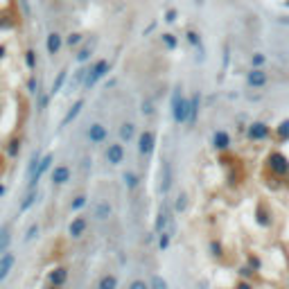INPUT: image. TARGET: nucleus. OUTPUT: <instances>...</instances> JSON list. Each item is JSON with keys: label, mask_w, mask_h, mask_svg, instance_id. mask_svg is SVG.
I'll use <instances>...</instances> for the list:
<instances>
[{"label": "nucleus", "mask_w": 289, "mask_h": 289, "mask_svg": "<svg viewBox=\"0 0 289 289\" xmlns=\"http://www.w3.org/2000/svg\"><path fill=\"white\" fill-rule=\"evenodd\" d=\"M14 264H16V253L9 251L0 257V285L7 280V276H9V271L14 269Z\"/></svg>", "instance_id": "16"}, {"label": "nucleus", "mask_w": 289, "mask_h": 289, "mask_svg": "<svg viewBox=\"0 0 289 289\" xmlns=\"http://www.w3.org/2000/svg\"><path fill=\"white\" fill-rule=\"evenodd\" d=\"M149 289H170V283H167V278L163 273H151Z\"/></svg>", "instance_id": "28"}, {"label": "nucleus", "mask_w": 289, "mask_h": 289, "mask_svg": "<svg viewBox=\"0 0 289 289\" xmlns=\"http://www.w3.org/2000/svg\"><path fill=\"white\" fill-rule=\"evenodd\" d=\"M25 61H27V66H30V68H34V52H32V50L25 54Z\"/></svg>", "instance_id": "48"}, {"label": "nucleus", "mask_w": 289, "mask_h": 289, "mask_svg": "<svg viewBox=\"0 0 289 289\" xmlns=\"http://www.w3.org/2000/svg\"><path fill=\"white\" fill-rule=\"evenodd\" d=\"M244 264H247V267H251L253 271L257 273L260 269H262V257H257L255 253H247V262H244Z\"/></svg>", "instance_id": "34"}, {"label": "nucleus", "mask_w": 289, "mask_h": 289, "mask_svg": "<svg viewBox=\"0 0 289 289\" xmlns=\"http://www.w3.org/2000/svg\"><path fill=\"white\" fill-rule=\"evenodd\" d=\"M172 237H174V226H170V228L163 230L161 235H158V251L165 253L172 247Z\"/></svg>", "instance_id": "24"}, {"label": "nucleus", "mask_w": 289, "mask_h": 289, "mask_svg": "<svg viewBox=\"0 0 289 289\" xmlns=\"http://www.w3.org/2000/svg\"><path fill=\"white\" fill-rule=\"evenodd\" d=\"M255 224L262 226V228H269V226L273 224V213H271V208H269L267 201H257V206H255Z\"/></svg>", "instance_id": "10"}, {"label": "nucleus", "mask_w": 289, "mask_h": 289, "mask_svg": "<svg viewBox=\"0 0 289 289\" xmlns=\"http://www.w3.org/2000/svg\"><path fill=\"white\" fill-rule=\"evenodd\" d=\"M237 276H240L242 280H251L253 276H255V271H253L251 267H247V264H242V267L237 269Z\"/></svg>", "instance_id": "40"}, {"label": "nucleus", "mask_w": 289, "mask_h": 289, "mask_svg": "<svg viewBox=\"0 0 289 289\" xmlns=\"http://www.w3.org/2000/svg\"><path fill=\"white\" fill-rule=\"evenodd\" d=\"M174 18H177V11H174V9H172V11H167V21H174Z\"/></svg>", "instance_id": "51"}, {"label": "nucleus", "mask_w": 289, "mask_h": 289, "mask_svg": "<svg viewBox=\"0 0 289 289\" xmlns=\"http://www.w3.org/2000/svg\"><path fill=\"white\" fill-rule=\"evenodd\" d=\"M9 244H11V228L9 224H2L0 226V257L9 253Z\"/></svg>", "instance_id": "22"}, {"label": "nucleus", "mask_w": 289, "mask_h": 289, "mask_svg": "<svg viewBox=\"0 0 289 289\" xmlns=\"http://www.w3.org/2000/svg\"><path fill=\"white\" fill-rule=\"evenodd\" d=\"M95 38H88V41L84 43V45H81L79 48V52H77V61H79V64H84L86 59H91V54H93V50H95Z\"/></svg>", "instance_id": "23"}, {"label": "nucleus", "mask_w": 289, "mask_h": 289, "mask_svg": "<svg viewBox=\"0 0 289 289\" xmlns=\"http://www.w3.org/2000/svg\"><path fill=\"white\" fill-rule=\"evenodd\" d=\"M52 163H54V154H52V151H48V154H45V156L41 158V163H38V170L34 172V177L30 179V183H27V187H30V190H36L38 181H41V179L45 177V172H48L50 167H52Z\"/></svg>", "instance_id": "6"}, {"label": "nucleus", "mask_w": 289, "mask_h": 289, "mask_svg": "<svg viewBox=\"0 0 289 289\" xmlns=\"http://www.w3.org/2000/svg\"><path fill=\"white\" fill-rule=\"evenodd\" d=\"M41 158H43L41 151H34V156L30 158V163H27V177H30V179H32L34 172L38 170V163H41Z\"/></svg>", "instance_id": "33"}, {"label": "nucleus", "mask_w": 289, "mask_h": 289, "mask_svg": "<svg viewBox=\"0 0 289 289\" xmlns=\"http://www.w3.org/2000/svg\"><path fill=\"white\" fill-rule=\"evenodd\" d=\"M18 151H21V138H11L9 143H7V156H9V158H16Z\"/></svg>", "instance_id": "35"}, {"label": "nucleus", "mask_w": 289, "mask_h": 289, "mask_svg": "<svg viewBox=\"0 0 289 289\" xmlns=\"http://www.w3.org/2000/svg\"><path fill=\"white\" fill-rule=\"evenodd\" d=\"M197 2H201V0H197Z\"/></svg>", "instance_id": "54"}, {"label": "nucleus", "mask_w": 289, "mask_h": 289, "mask_svg": "<svg viewBox=\"0 0 289 289\" xmlns=\"http://www.w3.org/2000/svg\"><path fill=\"white\" fill-rule=\"evenodd\" d=\"M210 144H213L217 151H228V149H230V136H228V131H224V129L215 131V134H213V140H210Z\"/></svg>", "instance_id": "17"}, {"label": "nucleus", "mask_w": 289, "mask_h": 289, "mask_svg": "<svg viewBox=\"0 0 289 289\" xmlns=\"http://www.w3.org/2000/svg\"><path fill=\"white\" fill-rule=\"evenodd\" d=\"M36 197H38L36 190H30V192L25 194V199L21 201V208H18V213H21V215H23V213H27V210H30L34 204H36Z\"/></svg>", "instance_id": "29"}, {"label": "nucleus", "mask_w": 289, "mask_h": 289, "mask_svg": "<svg viewBox=\"0 0 289 289\" xmlns=\"http://www.w3.org/2000/svg\"><path fill=\"white\" fill-rule=\"evenodd\" d=\"M107 136H108V131L102 122H93L88 127V140H91V144H104L107 143Z\"/></svg>", "instance_id": "13"}, {"label": "nucleus", "mask_w": 289, "mask_h": 289, "mask_svg": "<svg viewBox=\"0 0 289 289\" xmlns=\"http://www.w3.org/2000/svg\"><path fill=\"white\" fill-rule=\"evenodd\" d=\"M66 79H68V70H59L57 72V79H54V84H52V91H50V95H57V93L61 91V86L66 84Z\"/></svg>", "instance_id": "31"}, {"label": "nucleus", "mask_w": 289, "mask_h": 289, "mask_svg": "<svg viewBox=\"0 0 289 289\" xmlns=\"http://www.w3.org/2000/svg\"><path fill=\"white\" fill-rule=\"evenodd\" d=\"M93 217L97 221H108L113 217V206L108 199H100L95 206H93Z\"/></svg>", "instance_id": "12"}, {"label": "nucleus", "mask_w": 289, "mask_h": 289, "mask_svg": "<svg viewBox=\"0 0 289 289\" xmlns=\"http://www.w3.org/2000/svg\"><path fill=\"white\" fill-rule=\"evenodd\" d=\"M208 253L215 257V260H221L224 257V247H221L219 240H210L208 242Z\"/></svg>", "instance_id": "30"}, {"label": "nucleus", "mask_w": 289, "mask_h": 289, "mask_svg": "<svg viewBox=\"0 0 289 289\" xmlns=\"http://www.w3.org/2000/svg\"><path fill=\"white\" fill-rule=\"evenodd\" d=\"M228 61H230V52H228V48H226V52H224V61H221V72H226V68H228Z\"/></svg>", "instance_id": "46"}, {"label": "nucleus", "mask_w": 289, "mask_h": 289, "mask_svg": "<svg viewBox=\"0 0 289 289\" xmlns=\"http://www.w3.org/2000/svg\"><path fill=\"white\" fill-rule=\"evenodd\" d=\"M172 187V167L167 161L161 163V183H158V194L161 197H167V192H170Z\"/></svg>", "instance_id": "14"}, {"label": "nucleus", "mask_w": 289, "mask_h": 289, "mask_svg": "<svg viewBox=\"0 0 289 289\" xmlns=\"http://www.w3.org/2000/svg\"><path fill=\"white\" fill-rule=\"evenodd\" d=\"M120 280L115 273H104L102 278H100V283H97V289H118Z\"/></svg>", "instance_id": "26"}, {"label": "nucleus", "mask_w": 289, "mask_h": 289, "mask_svg": "<svg viewBox=\"0 0 289 289\" xmlns=\"http://www.w3.org/2000/svg\"><path fill=\"white\" fill-rule=\"evenodd\" d=\"M27 88H30V93H32V95H34V93H36V81H34V77H32V79H30V84H27Z\"/></svg>", "instance_id": "50"}, {"label": "nucleus", "mask_w": 289, "mask_h": 289, "mask_svg": "<svg viewBox=\"0 0 289 289\" xmlns=\"http://www.w3.org/2000/svg\"><path fill=\"white\" fill-rule=\"evenodd\" d=\"M84 206H86V194H77V197L72 199V204H70V210H72V213H79Z\"/></svg>", "instance_id": "39"}, {"label": "nucleus", "mask_w": 289, "mask_h": 289, "mask_svg": "<svg viewBox=\"0 0 289 289\" xmlns=\"http://www.w3.org/2000/svg\"><path fill=\"white\" fill-rule=\"evenodd\" d=\"M269 136V127L264 122H253L247 127V138L253 140V143H260V140H264Z\"/></svg>", "instance_id": "15"}, {"label": "nucleus", "mask_w": 289, "mask_h": 289, "mask_svg": "<svg viewBox=\"0 0 289 289\" xmlns=\"http://www.w3.org/2000/svg\"><path fill=\"white\" fill-rule=\"evenodd\" d=\"M247 84L251 86V88H262L264 84H267V72H264L262 68H253L247 72Z\"/></svg>", "instance_id": "18"}, {"label": "nucleus", "mask_w": 289, "mask_h": 289, "mask_svg": "<svg viewBox=\"0 0 289 289\" xmlns=\"http://www.w3.org/2000/svg\"><path fill=\"white\" fill-rule=\"evenodd\" d=\"M68 267H64V264H59V267L50 269L48 273H45V287L48 289H61L66 283H68Z\"/></svg>", "instance_id": "4"}, {"label": "nucleus", "mask_w": 289, "mask_h": 289, "mask_svg": "<svg viewBox=\"0 0 289 289\" xmlns=\"http://www.w3.org/2000/svg\"><path fill=\"white\" fill-rule=\"evenodd\" d=\"M185 208H187V194L181 192L174 199V210H177V213H185Z\"/></svg>", "instance_id": "36"}, {"label": "nucleus", "mask_w": 289, "mask_h": 289, "mask_svg": "<svg viewBox=\"0 0 289 289\" xmlns=\"http://www.w3.org/2000/svg\"><path fill=\"white\" fill-rule=\"evenodd\" d=\"M187 43L190 45H194L197 48V61H204V43H201V38H199V34L197 32H187Z\"/></svg>", "instance_id": "27"}, {"label": "nucleus", "mask_w": 289, "mask_h": 289, "mask_svg": "<svg viewBox=\"0 0 289 289\" xmlns=\"http://www.w3.org/2000/svg\"><path fill=\"white\" fill-rule=\"evenodd\" d=\"M280 23H283V25H289V16H283V18H278Z\"/></svg>", "instance_id": "52"}, {"label": "nucleus", "mask_w": 289, "mask_h": 289, "mask_svg": "<svg viewBox=\"0 0 289 289\" xmlns=\"http://www.w3.org/2000/svg\"><path fill=\"white\" fill-rule=\"evenodd\" d=\"M52 185L54 187H61V185H66V183L70 181V167L68 165H59V167H54L52 170Z\"/></svg>", "instance_id": "19"}, {"label": "nucleus", "mask_w": 289, "mask_h": 289, "mask_svg": "<svg viewBox=\"0 0 289 289\" xmlns=\"http://www.w3.org/2000/svg\"><path fill=\"white\" fill-rule=\"evenodd\" d=\"M124 185H127V190H129V192H134V190H136V187H138V181H140V179H138V174H136V172H124Z\"/></svg>", "instance_id": "32"}, {"label": "nucleus", "mask_w": 289, "mask_h": 289, "mask_svg": "<svg viewBox=\"0 0 289 289\" xmlns=\"http://www.w3.org/2000/svg\"><path fill=\"white\" fill-rule=\"evenodd\" d=\"M170 226H172V206H170V201L163 197L161 208H158L156 219H154V233H156V235H161L163 230H167Z\"/></svg>", "instance_id": "3"}, {"label": "nucleus", "mask_w": 289, "mask_h": 289, "mask_svg": "<svg viewBox=\"0 0 289 289\" xmlns=\"http://www.w3.org/2000/svg\"><path fill=\"white\" fill-rule=\"evenodd\" d=\"M267 170L271 172L273 177L278 179H287L289 177V158L283 154V151H271L267 156Z\"/></svg>", "instance_id": "2"}, {"label": "nucleus", "mask_w": 289, "mask_h": 289, "mask_svg": "<svg viewBox=\"0 0 289 289\" xmlns=\"http://www.w3.org/2000/svg\"><path fill=\"white\" fill-rule=\"evenodd\" d=\"M86 228H88V217H86L84 213H77L75 217H72V221H70V226H68L70 240H81Z\"/></svg>", "instance_id": "9"}, {"label": "nucleus", "mask_w": 289, "mask_h": 289, "mask_svg": "<svg viewBox=\"0 0 289 289\" xmlns=\"http://www.w3.org/2000/svg\"><path fill=\"white\" fill-rule=\"evenodd\" d=\"M136 147H138V154L143 156V158H149L156 149V131L144 129L143 134L138 136V144H136Z\"/></svg>", "instance_id": "5"}, {"label": "nucleus", "mask_w": 289, "mask_h": 289, "mask_svg": "<svg viewBox=\"0 0 289 289\" xmlns=\"http://www.w3.org/2000/svg\"><path fill=\"white\" fill-rule=\"evenodd\" d=\"M156 111V107H154V102H151V97H147V100H144L143 102V113L144 115H151V113Z\"/></svg>", "instance_id": "42"}, {"label": "nucleus", "mask_w": 289, "mask_h": 289, "mask_svg": "<svg viewBox=\"0 0 289 289\" xmlns=\"http://www.w3.org/2000/svg\"><path fill=\"white\" fill-rule=\"evenodd\" d=\"M79 41H81V34H70V38H68L70 45H75V43H79Z\"/></svg>", "instance_id": "49"}, {"label": "nucleus", "mask_w": 289, "mask_h": 289, "mask_svg": "<svg viewBox=\"0 0 289 289\" xmlns=\"http://www.w3.org/2000/svg\"><path fill=\"white\" fill-rule=\"evenodd\" d=\"M165 45L167 48H177V38L172 36V34H165Z\"/></svg>", "instance_id": "47"}, {"label": "nucleus", "mask_w": 289, "mask_h": 289, "mask_svg": "<svg viewBox=\"0 0 289 289\" xmlns=\"http://www.w3.org/2000/svg\"><path fill=\"white\" fill-rule=\"evenodd\" d=\"M38 230H41V226H38V224H32L30 228L25 230V237H23V242H25V244H27V242H34V240L38 237Z\"/></svg>", "instance_id": "37"}, {"label": "nucleus", "mask_w": 289, "mask_h": 289, "mask_svg": "<svg viewBox=\"0 0 289 289\" xmlns=\"http://www.w3.org/2000/svg\"><path fill=\"white\" fill-rule=\"evenodd\" d=\"M2 194H5V187H2V185H0V197H2Z\"/></svg>", "instance_id": "53"}, {"label": "nucleus", "mask_w": 289, "mask_h": 289, "mask_svg": "<svg viewBox=\"0 0 289 289\" xmlns=\"http://www.w3.org/2000/svg\"><path fill=\"white\" fill-rule=\"evenodd\" d=\"M170 113H172V120L177 124H185L187 120V100L183 97V91H181V84L174 86L172 91V100H170Z\"/></svg>", "instance_id": "1"}, {"label": "nucleus", "mask_w": 289, "mask_h": 289, "mask_svg": "<svg viewBox=\"0 0 289 289\" xmlns=\"http://www.w3.org/2000/svg\"><path fill=\"white\" fill-rule=\"evenodd\" d=\"M61 45H64V36H61V34H57V32L50 34V36H48V54H50V57H54V54L59 52Z\"/></svg>", "instance_id": "25"}, {"label": "nucleus", "mask_w": 289, "mask_h": 289, "mask_svg": "<svg viewBox=\"0 0 289 289\" xmlns=\"http://www.w3.org/2000/svg\"><path fill=\"white\" fill-rule=\"evenodd\" d=\"M107 163L108 165H122L124 163V144L122 143H111V144H107Z\"/></svg>", "instance_id": "11"}, {"label": "nucleus", "mask_w": 289, "mask_h": 289, "mask_svg": "<svg viewBox=\"0 0 289 289\" xmlns=\"http://www.w3.org/2000/svg\"><path fill=\"white\" fill-rule=\"evenodd\" d=\"M107 72H108V61L107 59H100L95 66H93V68H88V77H86L84 86H86V88H93V86L102 79Z\"/></svg>", "instance_id": "7"}, {"label": "nucleus", "mask_w": 289, "mask_h": 289, "mask_svg": "<svg viewBox=\"0 0 289 289\" xmlns=\"http://www.w3.org/2000/svg\"><path fill=\"white\" fill-rule=\"evenodd\" d=\"M199 111H201V93L194 91V93H192V97L187 100V120H185L187 129H192L194 124H197V120H199Z\"/></svg>", "instance_id": "8"}, {"label": "nucleus", "mask_w": 289, "mask_h": 289, "mask_svg": "<svg viewBox=\"0 0 289 289\" xmlns=\"http://www.w3.org/2000/svg\"><path fill=\"white\" fill-rule=\"evenodd\" d=\"M93 289H97V287H93Z\"/></svg>", "instance_id": "55"}, {"label": "nucleus", "mask_w": 289, "mask_h": 289, "mask_svg": "<svg viewBox=\"0 0 289 289\" xmlns=\"http://www.w3.org/2000/svg\"><path fill=\"white\" fill-rule=\"evenodd\" d=\"M129 289H149V283H144L143 278H136L129 283Z\"/></svg>", "instance_id": "41"}, {"label": "nucleus", "mask_w": 289, "mask_h": 289, "mask_svg": "<svg viewBox=\"0 0 289 289\" xmlns=\"http://www.w3.org/2000/svg\"><path fill=\"white\" fill-rule=\"evenodd\" d=\"M118 138H120V143L122 144L131 143V140L136 138V124L134 122H122L118 127Z\"/></svg>", "instance_id": "20"}, {"label": "nucleus", "mask_w": 289, "mask_h": 289, "mask_svg": "<svg viewBox=\"0 0 289 289\" xmlns=\"http://www.w3.org/2000/svg\"><path fill=\"white\" fill-rule=\"evenodd\" d=\"M233 289H255V287H253V285H251V280H237V283H235V287H233Z\"/></svg>", "instance_id": "43"}, {"label": "nucleus", "mask_w": 289, "mask_h": 289, "mask_svg": "<svg viewBox=\"0 0 289 289\" xmlns=\"http://www.w3.org/2000/svg\"><path fill=\"white\" fill-rule=\"evenodd\" d=\"M48 100H50V95H45V93L38 97V111H43V107H48Z\"/></svg>", "instance_id": "44"}, {"label": "nucleus", "mask_w": 289, "mask_h": 289, "mask_svg": "<svg viewBox=\"0 0 289 289\" xmlns=\"http://www.w3.org/2000/svg\"><path fill=\"white\" fill-rule=\"evenodd\" d=\"M262 64H264V54H253V66H255V68H260Z\"/></svg>", "instance_id": "45"}, {"label": "nucleus", "mask_w": 289, "mask_h": 289, "mask_svg": "<svg viewBox=\"0 0 289 289\" xmlns=\"http://www.w3.org/2000/svg\"><path fill=\"white\" fill-rule=\"evenodd\" d=\"M81 108H84V100H77L72 107L68 108V113H66L64 118H61V127H68V124H72L77 120V115L81 113Z\"/></svg>", "instance_id": "21"}, {"label": "nucleus", "mask_w": 289, "mask_h": 289, "mask_svg": "<svg viewBox=\"0 0 289 289\" xmlns=\"http://www.w3.org/2000/svg\"><path fill=\"white\" fill-rule=\"evenodd\" d=\"M276 134H278V138L283 140V143H287V140H289V120H285V122H280V124H278Z\"/></svg>", "instance_id": "38"}]
</instances>
